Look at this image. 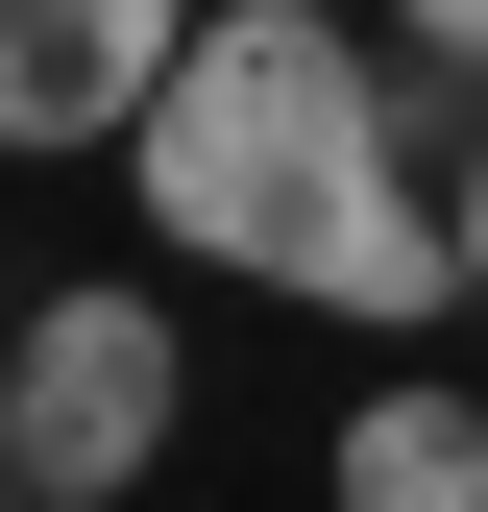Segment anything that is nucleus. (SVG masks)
<instances>
[{
	"mask_svg": "<svg viewBox=\"0 0 488 512\" xmlns=\"http://www.w3.org/2000/svg\"><path fill=\"white\" fill-rule=\"evenodd\" d=\"M25 512H49V488H25Z\"/></svg>",
	"mask_w": 488,
	"mask_h": 512,
	"instance_id": "nucleus-9",
	"label": "nucleus"
},
{
	"mask_svg": "<svg viewBox=\"0 0 488 512\" xmlns=\"http://www.w3.org/2000/svg\"><path fill=\"white\" fill-rule=\"evenodd\" d=\"M318 25H342V0H318Z\"/></svg>",
	"mask_w": 488,
	"mask_h": 512,
	"instance_id": "nucleus-8",
	"label": "nucleus"
},
{
	"mask_svg": "<svg viewBox=\"0 0 488 512\" xmlns=\"http://www.w3.org/2000/svg\"><path fill=\"white\" fill-rule=\"evenodd\" d=\"M464 293H488V171H464Z\"/></svg>",
	"mask_w": 488,
	"mask_h": 512,
	"instance_id": "nucleus-7",
	"label": "nucleus"
},
{
	"mask_svg": "<svg viewBox=\"0 0 488 512\" xmlns=\"http://www.w3.org/2000/svg\"><path fill=\"white\" fill-rule=\"evenodd\" d=\"M342 512H488V391H440V366L366 391L342 415Z\"/></svg>",
	"mask_w": 488,
	"mask_h": 512,
	"instance_id": "nucleus-5",
	"label": "nucleus"
},
{
	"mask_svg": "<svg viewBox=\"0 0 488 512\" xmlns=\"http://www.w3.org/2000/svg\"><path fill=\"white\" fill-rule=\"evenodd\" d=\"M220 0H0V147H147Z\"/></svg>",
	"mask_w": 488,
	"mask_h": 512,
	"instance_id": "nucleus-3",
	"label": "nucleus"
},
{
	"mask_svg": "<svg viewBox=\"0 0 488 512\" xmlns=\"http://www.w3.org/2000/svg\"><path fill=\"white\" fill-rule=\"evenodd\" d=\"M293 317H366V342H415V317H464V196H415V171H366V196L293 244Z\"/></svg>",
	"mask_w": 488,
	"mask_h": 512,
	"instance_id": "nucleus-4",
	"label": "nucleus"
},
{
	"mask_svg": "<svg viewBox=\"0 0 488 512\" xmlns=\"http://www.w3.org/2000/svg\"><path fill=\"white\" fill-rule=\"evenodd\" d=\"M391 49H464V74H488V0H391Z\"/></svg>",
	"mask_w": 488,
	"mask_h": 512,
	"instance_id": "nucleus-6",
	"label": "nucleus"
},
{
	"mask_svg": "<svg viewBox=\"0 0 488 512\" xmlns=\"http://www.w3.org/2000/svg\"><path fill=\"white\" fill-rule=\"evenodd\" d=\"M366 171H391V74H366L318 0H220L196 74L147 98V220L196 244V269H269L293 293V244H318Z\"/></svg>",
	"mask_w": 488,
	"mask_h": 512,
	"instance_id": "nucleus-1",
	"label": "nucleus"
},
{
	"mask_svg": "<svg viewBox=\"0 0 488 512\" xmlns=\"http://www.w3.org/2000/svg\"><path fill=\"white\" fill-rule=\"evenodd\" d=\"M171 415H196V342H171L122 269L25 293V342H0V464H25L49 512H122V488L171 464Z\"/></svg>",
	"mask_w": 488,
	"mask_h": 512,
	"instance_id": "nucleus-2",
	"label": "nucleus"
}]
</instances>
